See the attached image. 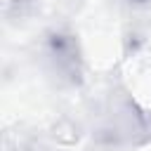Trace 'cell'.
I'll return each mask as SVG.
<instances>
[{
	"label": "cell",
	"instance_id": "6da1fadb",
	"mask_svg": "<svg viewBox=\"0 0 151 151\" xmlns=\"http://www.w3.org/2000/svg\"><path fill=\"white\" fill-rule=\"evenodd\" d=\"M130 2H139L142 5V2H151V0H130Z\"/></svg>",
	"mask_w": 151,
	"mask_h": 151
}]
</instances>
